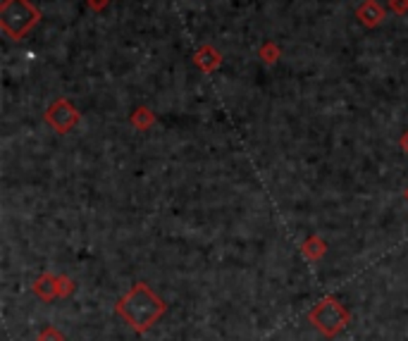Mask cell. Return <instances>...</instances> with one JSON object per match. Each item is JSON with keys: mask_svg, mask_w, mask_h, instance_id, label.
Segmentation results:
<instances>
[{"mask_svg": "<svg viewBox=\"0 0 408 341\" xmlns=\"http://www.w3.org/2000/svg\"><path fill=\"white\" fill-rule=\"evenodd\" d=\"M359 19L366 26H377L379 22L384 19V10L379 8L377 0H366V3L359 8Z\"/></svg>", "mask_w": 408, "mask_h": 341, "instance_id": "obj_3", "label": "cell"}, {"mask_svg": "<svg viewBox=\"0 0 408 341\" xmlns=\"http://www.w3.org/2000/svg\"><path fill=\"white\" fill-rule=\"evenodd\" d=\"M394 10L396 13H401V10H408V0H392Z\"/></svg>", "mask_w": 408, "mask_h": 341, "instance_id": "obj_6", "label": "cell"}, {"mask_svg": "<svg viewBox=\"0 0 408 341\" xmlns=\"http://www.w3.org/2000/svg\"><path fill=\"white\" fill-rule=\"evenodd\" d=\"M275 53H277V50H275V46H272V43H270V46H265V48H262V60H265V63H275Z\"/></svg>", "mask_w": 408, "mask_h": 341, "instance_id": "obj_5", "label": "cell"}, {"mask_svg": "<svg viewBox=\"0 0 408 341\" xmlns=\"http://www.w3.org/2000/svg\"><path fill=\"white\" fill-rule=\"evenodd\" d=\"M38 19H41V13H38V8H33L31 0H5L3 8H0L3 31L15 41L26 36Z\"/></svg>", "mask_w": 408, "mask_h": 341, "instance_id": "obj_1", "label": "cell"}, {"mask_svg": "<svg viewBox=\"0 0 408 341\" xmlns=\"http://www.w3.org/2000/svg\"><path fill=\"white\" fill-rule=\"evenodd\" d=\"M222 63V58H220V53H217L215 48H210V46H203L196 53V65L201 67L203 72H212V70H217Z\"/></svg>", "mask_w": 408, "mask_h": 341, "instance_id": "obj_4", "label": "cell"}, {"mask_svg": "<svg viewBox=\"0 0 408 341\" xmlns=\"http://www.w3.org/2000/svg\"><path fill=\"white\" fill-rule=\"evenodd\" d=\"M48 122L58 129H67L70 125L77 122V113L72 110V105L67 100H58L53 108L48 110Z\"/></svg>", "mask_w": 408, "mask_h": 341, "instance_id": "obj_2", "label": "cell"}]
</instances>
